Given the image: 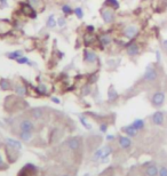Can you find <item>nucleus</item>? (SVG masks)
Masks as SVG:
<instances>
[{"mask_svg":"<svg viewBox=\"0 0 167 176\" xmlns=\"http://www.w3.org/2000/svg\"><path fill=\"white\" fill-rule=\"evenodd\" d=\"M108 97H109V101H111V102L116 101L118 97H119V95H118V93H117V90L114 89V86L109 87V90H108Z\"/></svg>","mask_w":167,"mask_h":176,"instance_id":"24","label":"nucleus"},{"mask_svg":"<svg viewBox=\"0 0 167 176\" xmlns=\"http://www.w3.org/2000/svg\"><path fill=\"white\" fill-rule=\"evenodd\" d=\"M85 30H86L87 33H94L95 32V27L92 25V24H88V25H86Z\"/></svg>","mask_w":167,"mask_h":176,"instance_id":"34","label":"nucleus"},{"mask_svg":"<svg viewBox=\"0 0 167 176\" xmlns=\"http://www.w3.org/2000/svg\"><path fill=\"white\" fill-rule=\"evenodd\" d=\"M46 27L48 29H55L57 27V20L55 18V16H54L53 14H50L49 16H48V18H47Z\"/></svg>","mask_w":167,"mask_h":176,"instance_id":"21","label":"nucleus"},{"mask_svg":"<svg viewBox=\"0 0 167 176\" xmlns=\"http://www.w3.org/2000/svg\"><path fill=\"white\" fill-rule=\"evenodd\" d=\"M157 78H158L157 70H156L154 68L151 67V65H149V67L145 69V72H144L142 79H143L144 81H147V83H154V81L157 80Z\"/></svg>","mask_w":167,"mask_h":176,"instance_id":"5","label":"nucleus"},{"mask_svg":"<svg viewBox=\"0 0 167 176\" xmlns=\"http://www.w3.org/2000/svg\"><path fill=\"white\" fill-rule=\"evenodd\" d=\"M16 62L17 64H21V65H29V67H34L36 65V63H34L33 61H31L29 57L24 56V55L22 57H20V58H17Z\"/></svg>","mask_w":167,"mask_h":176,"instance_id":"18","label":"nucleus"},{"mask_svg":"<svg viewBox=\"0 0 167 176\" xmlns=\"http://www.w3.org/2000/svg\"><path fill=\"white\" fill-rule=\"evenodd\" d=\"M31 6L37 10H43V0H27Z\"/></svg>","mask_w":167,"mask_h":176,"instance_id":"26","label":"nucleus"},{"mask_svg":"<svg viewBox=\"0 0 167 176\" xmlns=\"http://www.w3.org/2000/svg\"><path fill=\"white\" fill-rule=\"evenodd\" d=\"M141 53V48H140V45L135 41L133 43H129L128 45L126 46V54L128 56L130 57H135L137 55H140Z\"/></svg>","mask_w":167,"mask_h":176,"instance_id":"7","label":"nucleus"},{"mask_svg":"<svg viewBox=\"0 0 167 176\" xmlns=\"http://www.w3.org/2000/svg\"><path fill=\"white\" fill-rule=\"evenodd\" d=\"M107 138H108V140H112V138H114V136H112V135H109Z\"/></svg>","mask_w":167,"mask_h":176,"instance_id":"41","label":"nucleus"},{"mask_svg":"<svg viewBox=\"0 0 167 176\" xmlns=\"http://www.w3.org/2000/svg\"><path fill=\"white\" fill-rule=\"evenodd\" d=\"M158 173H159V168H158L156 165H150V166H148L147 169H145L147 176H158Z\"/></svg>","mask_w":167,"mask_h":176,"instance_id":"22","label":"nucleus"},{"mask_svg":"<svg viewBox=\"0 0 167 176\" xmlns=\"http://www.w3.org/2000/svg\"><path fill=\"white\" fill-rule=\"evenodd\" d=\"M103 6L109 7V8H111V9H114V10H117V9H119V7H120V3H119L118 0H104Z\"/></svg>","mask_w":167,"mask_h":176,"instance_id":"16","label":"nucleus"},{"mask_svg":"<svg viewBox=\"0 0 167 176\" xmlns=\"http://www.w3.org/2000/svg\"><path fill=\"white\" fill-rule=\"evenodd\" d=\"M31 113V117L32 118H34V119H41L43 117V110L41 109V108H33V109L30 111Z\"/></svg>","mask_w":167,"mask_h":176,"instance_id":"19","label":"nucleus"},{"mask_svg":"<svg viewBox=\"0 0 167 176\" xmlns=\"http://www.w3.org/2000/svg\"><path fill=\"white\" fill-rule=\"evenodd\" d=\"M64 176H68V175H64Z\"/></svg>","mask_w":167,"mask_h":176,"instance_id":"43","label":"nucleus"},{"mask_svg":"<svg viewBox=\"0 0 167 176\" xmlns=\"http://www.w3.org/2000/svg\"><path fill=\"white\" fill-rule=\"evenodd\" d=\"M34 90L37 92V94L39 96H45V95H49V89H48V87L46 86V83H40L38 85Z\"/></svg>","mask_w":167,"mask_h":176,"instance_id":"14","label":"nucleus"},{"mask_svg":"<svg viewBox=\"0 0 167 176\" xmlns=\"http://www.w3.org/2000/svg\"><path fill=\"white\" fill-rule=\"evenodd\" d=\"M100 15L105 24H112L116 21V10L111 9L109 7H102L100 9Z\"/></svg>","mask_w":167,"mask_h":176,"instance_id":"3","label":"nucleus"},{"mask_svg":"<svg viewBox=\"0 0 167 176\" xmlns=\"http://www.w3.org/2000/svg\"><path fill=\"white\" fill-rule=\"evenodd\" d=\"M132 126L136 130H142L144 128V120L142 119H135L132 123Z\"/></svg>","mask_w":167,"mask_h":176,"instance_id":"28","label":"nucleus"},{"mask_svg":"<svg viewBox=\"0 0 167 176\" xmlns=\"http://www.w3.org/2000/svg\"><path fill=\"white\" fill-rule=\"evenodd\" d=\"M97 39H99V43H100V48L103 49L104 47H108L112 45L114 43V39H112V36H111L109 32H103V33H100L97 36Z\"/></svg>","mask_w":167,"mask_h":176,"instance_id":"4","label":"nucleus"},{"mask_svg":"<svg viewBox=\"0 0 167 176\" xmlns=\"http://www.w3.org/2000/svg\"><path fill=\"white\" fill-rule=\"evenodd\" d=\"M123 132H124L126 135H128L129 137H134V136H136V134L139 130H136L132 125H129V126L124 127V128H123Z\"/></svg>","mask_w":167,"mask_h":176,"instance_id":"25","label":"nucleus"},{"mask_svg":"<svg viewBox=\"0 0 167 176\" xmlns=\"http://www.w3.org/2000/svg\"><path fill=\"white\" fill-rule=\"evenodd\" d=\"M163 48H164V49L167 52V39L163 41Z\"/></svg>","mask_w":167,"mask_h":176,"instance_id":"38","label":"nucleus"},{"mask_svg":"<svg viewBox=\"0 0 167 176\" xmlns=\"http://www.w3.org/2000/svg\"><path fill=\"white\" fill-rule=\"evenodd\" d=\"M7 1H8V0H0V5H3V6H6Z\"/></svg>","mask_w":167,"mask_h":176,"instance_id":"40","label":"nucleus"},{"mask_svg":"<svg viewBox=\"0 0 167 176\" xmlns=\"http://www.w3.org/2000/svg\"><path fill=\"white\" fill-rule=\"evenodd\" d=\"M20 10L23 16H27L28 18H31V20H34L38 16V10L31 6L28 1L20 3Z\"/></svg>","mask_w":167,"mask_h":176,"instance_id":"2","label":"nucleus"},{"mask_svg":"<svg viewBox=\"0 0 167 176\" xmlns=\"http://www.w3.org/2000/svg\"><path fill=\"white\" fill-rule=\"evenodd\" d=\"M97 79H99V72H97V71H93L92 73H89V76L87 78V83H90V85H93V83H96Z\"/></svg>","mask_w":167,"mask_h":176,"instance_id":"27","label":"nucleus"},{"mask_svg":"<svg viewBox=\"0 0 167 176\" xmlns=\"http://www.w3.org/2000/svg\"><path fill=\"white\" fill-rule=\"evenodd\" d=\"M22 56H23V52L22 50H13V52H9V53L6 54V57L14 61H16L17 58H20Z\"/></svg>","mask_w":167,"mask_h":176,"instance_id":"23","label":"nucleus"},{"mask_svg":"<svg viewBox=\"0 0 167 176\" xmlns=\"http://www.w3.org/2000/svg\"><path fill=\"white\" fill-rule=\"evenodd\" d=\"M61 12L63 13V15L65 17L69 16V15H72L73 14V7L71 6V5H69V3H64V5H62V7H61Z\"/></svg>","mask_w":167,"mask_h":176,"instance_id":"20","label":"nucleus"},{"mask_svg":"<svg viewBox=\"0 0 167 176\" xmlns=\"http://www.w3.org/2000/svg\"><path fill=\"white\" fill-rule=\"evenodd\" d=\"M3 165V159H1V157H0V166Z\"/></svg>","mask_w":167,"mask_h":176,"instance_id":"42","label":"nucleus"},{"mask_svg":"<svg viewBox=\"0 0 167 176\" xmlns=\"http://www.w3.org/2000/svg\"><path fill=\"white\" fill-rule=\"evenodd\" d=\"M83 43L86 47H93L94 45L99 43V39L97 36H95L94 33H85L83 37Z\"/></svg>","mask_w":167,"mask_h":176,"instance_id":"10","label":"nucleus"},{"mask_svg":"<svg viewBox=\"0 0 167 176\" xmlns=\"http://www.w3.org/2000/svg\"><path fill=\"white\" fill-rule=\"evenodd\" d=\"M21 132H33L34 130V125L33 123L29 119H23L18 125Z\"/></svg>","mask_w":167,"mask_h":176,"instance_id":"11","label":"nucleus"},{"mask_svg":"<svg viewBox=\"0 0 167 176\" xmlns=\"http://www.w3.org/2000/svg\"><path fill=\"white\" fill-rule=\"evenodd\" d=\"M151 103L156 108H160L165 103V94L163 92H156L151 97Z\"/></svg>","mask_w":167,"mask_h":176,"instance_id":"8","label":"nucleus"},{"mask_svg":"<svg viewBox=\"0 0 167 176\" xmlns=\"http://www.w3.org/2000/svg\"><path fill=\"white\" fill-rule=\"evenodd\" d=\"M67 25V20H65V16H60L57 18V27L64 28Z\"/></svg>","mask_w":167,"mask_h":176,"instance_id":"33","label":"nucleus"},{"mask_svg":"<svg viewBox=\"0 0 167 176\" xmlns=\"http://www.w3.org/2000/svg\"><path fill=\"white\" fill-rule=\"evenodd\" d=\"M73 14H74V16L77 17L78 20H83L84 9L81 8V7H74V8H73Z\"/></svg>","mask_w":167,"mask_h":176,"instance_id":"30","label":"nucleus"},{"mask_svg":"<svg viewBox=\"0 0 167 176\" xmlns=\"http://www.w3.org/2000/svg\"><path fill=\"white\" fill-rule=\"evenodd\" d=\"M90 92H92V85L88 83H86L83 86V88H81V94H83L84 96H86V95L90 94Z\"/></svg>","mask_w":167,"mask_h":176,"instance_id":"31","label":"nucleus"},{"mask_svg":"<svg viewBox=\"0 0 167 176\" xmlns=\"http://www.w3.org/2000/svg\"><path fill=\"white\" fill-rule=\"evenodd\" d=\"M13 83L10 81L9 79H7V78H1L0 79V89L3 90V92H6V90H12L13 89Z\"/></svg>","mask_w":167,"mask_h":176,"instance_id":"13","label":"nucleus"},{"mask_svg":"<svg viewBox=\"0 0 167 176\" xmlns=\"http://www.w3.org/2000/svg\"><path fill=\"white\" fill-rule=\"evenodd\" d=\"M7 144L9 146H12V148H14V149H21V143L15 140H12V138L7 140Z\"/></svg>","mask_w":167,"mask_h":176,"instance_id":"32","label":"nucleus"},{"mask_svg":"<svg viewBox=\"0 0 167 176\" xmlns=\"http://www.w3.org/2000/svg\"><path fill=\"white\" fill-rule=\"evenodd\" d=\"M13 90L16 93L17 96H27L29 94V88L23 83H15L13 86Z\"/></svg>","mask_w":167,"mask_h":176,"instance_id":"9","label":"nucleus"},{"mask_svg":"<svg viewBox=\"0 0 167 176\" xmlns=\"http://www.w3.org/2000/svg\"><path fill=\"white\" fill-rule=\"evenodd\" d=\"M118 141H119V145L125 150L129 149L132 146V141H130V138L128 136H120Z\"/></svg>","mask_w":167,"mask_h":176,"instance_id":"15","label":"nucleus"},{"mask_svg":"<svg viewBox=\"0 0 167 176\" xmlns=\"http://www.w3.org/2000/svg\"><path fill=\"white\" fill-rule=\"evenodd\" d=\"M80 121L83 123V125H84L85 127H86L87 129H90V126L88 125V123H87V121L85 120V118H84V117H80Z\"/></svg>","mask_w":167,"mask_h":176,"instance_id":"36","label":"nucleus"},{"mask_svg":"<svg viewBox=\"0 0 167 176\" xmlns=\"http://www.w3.org/2000/svg\"><path fill=\"white\" fill-rule=\"evenodd\" d=\"M152 123L154 125H157V126H161L163 123H164V120H165V116H164V112H161V111H156V112L152 114Z\"/></svg>","mask_w":167,"mask_h":176,"instance_id":"12","label":"nucleus"},{"mask_svg":"<svg viewBox=\"0 0 167 176\" xmlns=\"http://www.w3.org/2000/svg\"><path fill=\"white\" fill-rule=\"evenodd\" d=\"M159 176H167V167L166 166H161L159 168V173H158Z\"/></svg>","mask_w":167,"mask_h":176,"instance_id":"35","label":"nucleus"},{"mask_svg":"<svg viewBox=\"0 0 167 176\" xmlns=\"http://www.w3.org/2000/svg\"><path fill=\"white\" fill-rule=\"evenodd\" d=\"M83 60L87 65H94L99 62V55L90 47H85L83 50Z\"/></svg>","mask_w":167,"mask_h":176,"instance_id":"1","label":"nucleus"},{"mask_svg":"<svg viewBox=\"0 0 167 176\" xmlns=\"http://www.w3.org/2000/svg\"><path fill=\"white\" fill-rule=\"evenodd\" d=\"M137 34H139V28L136 25H133V24L125 27L124 30H123V36L129 40L134 39Z\"/></svg>","mask_w":167,"mask_h":176,"instance_id":"6","label":"nucleus"},{"mask_svg":"<svg viewBox=\"0 0 167 176\" xmlns=\"http://www.w3.org/2000/svg\"><path fill=\"white\" fill-rule=\"evenodd\" d=\"M50 100L53 101L54 103H60V100H58V98H57V97H52V98H50Z\"/></svg>","mask_w":167,"mask_h":176,"instance_id":"39","label":"nucleus"},{"mask_svg":"<svg viewBox=\"0 0 167 176\" xmlns=\"http://www.w3.org/2000/svg\"><path fill=\"white\" fill-rule=\"evenodd\" d=\"M68 146H69V149L70 150L76 151V150H78L79 148H80V141H79V138H77V137H73V138L69 140V142H68Z\"/></svg>","mask_w":167,"mask_h":176,"instance_id":"17","label":"nucleus"},{"mask_svg":"<svg viewBox=\"0 0 167 176\" xmlns=\"http://www.w3.org/2000/svg\"><path fill=\"white\" fill-rule=\"evenodd\" d=\"M107 128H108L107 123H101V126H100L101 132H105V130H107Z\"/></svg>","mask_w":167,"mask_h":176,"instance_id":"37","label":"nucleus"},{"mask_svg":"<svg viewBox=\"0 0 167 176\" xmlns=\"http://www.w3.org/2000/svg\"><path fill=\"white\" fill-rule=\"evenodd\" d=\"M20 138L22 141H30L32 138V132H21L20 133Z\"/></svg>","mask_w":167,"mask_h":176,"instance_id":"29","label":"nucleus"}]
</instances>
